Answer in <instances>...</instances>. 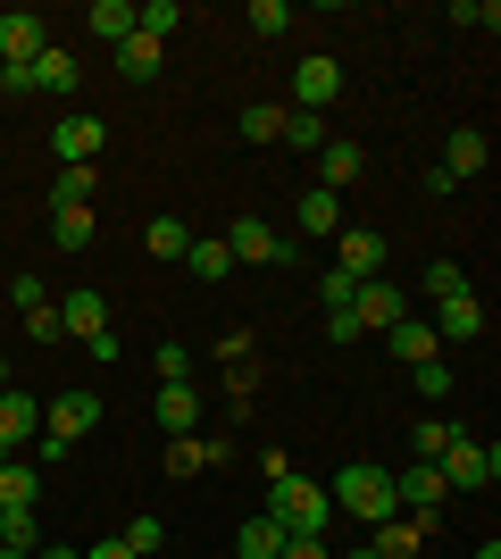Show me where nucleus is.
<instances>
[{
	"instance_id": "nucleus-1",
	"label": "nucleus",
	"mask_w": 501,
	"mask_h": 559,
	"mask_svg": "<svg viewBox=\"0 0 501 559\" xmlns=\"http://www.w3.org/2000/svg\"><path fill=\"white\" fill-rule=\"evenodd\" d=\"M326 501H334V518H359V526H384V518L402 510V492H393V467H377V460H351L343 476L326 485Z\"/></svg>"
},
{
	"instance_id": "nucleus-2",
	"label": "nucleus",
	"mask_w": 501,
	"mask_h": 559,
	"mask_svg": "<svg viewBox=\"0 0 501 559\" xmlns=\"http://www.w3.org/2000/svg\"><path fill=\"white\" fill-rule=\"evenodd\" d=\"M267 518H276L285 535H318V543H326L334 501H326V485H310V476H301V467H285V476H267Z\"/></svg>"
},
{
	"instance_id": "nucleus-3",
	"label": "nucleus",
	"mask_w": 501,
	"mask_h": 559,
	"mask_svg": "<svg viewBox=\"0 0 501 559\" xmlns=\"http://www.w3.org/2000/svg\"><path fill=\"white\" fill-rule=\"evenodd\" d=\"M434 467H443V485H452V492H485V485L501 476V451L485 443V435H452Z\"/></svg>"
},
{
	"instance_id": "nucleus-4",
	"label": "nucleus",
	"mask_w": 501,
	"mask_h": 559,
	"mask_svg": "<svg viewBox=\"0 0 501 559\" xmlns=\"http://www.w3.org/2000/svg\"><path fill=\"white\" fill-rule=\"evenodd\" d=\"M93 426H100V393H84V384H75V393H50L43 401V435H50V443H84V435H93Z\"/></svg>"
},
{
	"instance_id": "nucleus-5",
	"label": "nucleus",
	"mask_w": 501,
	"mask_h": 559,
	"mask_svg": "<svg viewBox=\"0 0 501 559\" xmlns=\"http://www.w3.org/2000/svg\"><path fill=\"white\" fill-rule=\"evenodd\" d=\"M226 251H235V267H285L293 242L267 226V217H235V226H226Z\"/></svg>"
},
{
	"instance_id": "nucleus-6",
	"label": "nucleus",
	"mask_w": 501,
	"mask_h": 559,
	"mask_svg": "<svg viewBox=\"0 0 501 559\" xmlns=\"http://www.w3.org/2000/svg\"><path fill=\"white\" fill-rule=\"evenodd\" d=\"M334 100H343V59H334V50H310V59H301V68H293V109H334Z\"/></svg>"
},
{
	"instance_id": "nucleus-7",
	"label": "nucleus",
	"mask_w": 501,
	"mask_h": 559,
	"mask_svg": "<svg viewBox=\"0 0 501 559\" xmlns=\"http://www.w3.org/2000/svg\"><path fill=\"white\" fill-rule=\"evenodd\" d=\"M334 276L377 284V276H384V234H377V226H343V234H334Z\"/></svg>"
},
{
	"instance_id": "nucleus-8",
	"label": "nucleus",
	"mask_w": 501,
	"mask_h": 559,
	"mask_svg": "<svg viewBox=\"0 0 501 559\" xmlns=\"http://www.w3.org/2000/svg\"><path fill=\"white\" fill-rule=\"evenodd\" d=\"M100 142H109V126H100L93 109H68L59 126H50V151H59V167H93Z\"/></svg>"
},
{
	"instance_id": "nucleus-9",
	"label": "nucleus",
	"mask_w": 501,
	"mask_h": 559,
	"mask_svg": "<svg viewBox=\"0 0 501 559\" xmlns=\"http://www.w3.org/2000/svg\"><path fill=\"white\" fill-rule=\"evenodd\" d=\"M351 318H359V334H393L409 318V293L377 276V284H359V293H351Z\"/></svg>"
},
{
	"instance_id": "nucleus-10",
	"label": "nucleus",
	"mask_w": 501,
	"mask_h": 559,
	"mask_svg": "<svg viewBox=\"0 0 501 559\" xmlns=\"http://www.w3.org/2000/svg\"><path fill=\"white\" fill-rule=\"evenodd\" d=\"M43 43H50V25L34 9H0V68H34Z\"/></svg>"
},
{
	"instance_id": "nucleus-11",
	"label": "nucleus",
	"mask_w": 501,
	"mask_h": 559,
	"mask_svg": "<svg viewBox=\"0 0 501 559\" xmlns=\"http://www.w3.org/2000/svg\"><path fill=\"white\" fill-rule=\"evenodd\" d=\"M427 535H434V510H393L368 551H377V559H418V551H427Z\"/></svg>"
},
{
	"instance_id": "nucleus-12",
	"label": "nucleus",
	"mask_w": 501,
	"mask_h": 559,
	"mask_svg": "<svg viewBox=\"0 0 501 559\" xmlns=\"http://www.w3.org/2000/svg\"><path fill=\"white\" fill-rule=\"evenodd\" d=\"M210 467H226V435H167V476L176 485L210 476Z\"/></svg>"
},
{
	"instance_id": "nucleus-13",
	"label": "nucleus",
	"mask_w": 501,
	"mask_h": 559,
	"mask_svg": "<svg viewBox=\"0 0 501 559\" xmlns=\"http://www.w3.org/2000/svg\"><path fill=\"white\" fill-rule=\"evenodd\" d=\"M359 176H368V151H359L351 134H326V151H318V192H334V201H343Z\"/></svg>"
},
{
	"instance_id": "nucleus-14",
	"label": "nucleus",
	"mask_w": 501,
	"mask_h": 559,
	"mask_svg": "<svg viewBox=\"0 0 501 559\" xmlns=\"http://www.w3.org/2000/svg\"><path fill=\"white\" fill-rule=\"evenodd\" d=\"M34 435H43V401L25 393V384H9L0 393V451L17 460V443H34Z\"/></svg>"
},
{
	"instance_id": "nucleus-15",
	"label": "nucleus",
	"mask_w": 501,
	"mask_h": 559,
	"mask_svg": "<svg viewBox=\"0 0 501 559\" xmlns=\"http://www.w3.org/2000/svg\"><path fill=\"white\" fill-rule=\"evenodd\" d=\"M477 334H485V301H477V293L434 301V343H477Z\"/></svg>"
},
{
	"instance_id": "nucleus-16",
	"label": "nucleus",
	"mask_w": 501,
	"mask_h": 559,
	"mask_svg": "<svg viewBox=\"0 0 501 559\" xmlns=\"http://www.w3.org/2000/svg\"><path fill=\"white\" fill-rule=\"evenodd\" d=\"M151 426H167V435H201V384H159Z\"/></svg>"
},
{
	"instance_id": "nucleus-17",
	"label": "nucleus",
	"mask_w": 501,
	"mask_h": 559,
	"mask_svg": "<svg viewBox=\"0 0 501 559\" xmlns=\"http://www.w3.org/2000/svg\"><path fill=\"white\" fill-rule=\"evenodd\" d=\"M393 492H402V510H443V492H452V485H443V467H434V460H409L402 476H393Z\"/></svg>"
},
{
	"instance_id": "nucleus-18",
	"label": "nucleus",
	"mask_w": 501,
	"mask_h": 559,
	"mask_svg": "<svg viewBox=\"0 0 501 559\" xmlns=\"http://www.w3.org/2000/svg\"><path fill=\"white\" fill-rule=\"evenodd\" d=\"M59 334H75V343L109 334V301H100V293H68V301H59Z\"/></svg>"
},
{
	"instance_id": "nucleus-19",
	"label": "nucleus",
	"mask_w": 501,
	"mask_h": 559,
	"mask_svg": "<svg viewBox=\"0 0 501 559\" xmlns=\"http://www.w3.org/2000/svg\"><path fill=\"white\" fill-rule=\"evenodd\" d=\"M159 68H167V43H151V34H126L118 43V75L126 84H159Z\"/></svg>"
},
{
	"instance_id": "nucleus-20",
	"label": "nucleus",
	"mask_w": 501,
	"mask_h": 559,
	"mask_svg": "<svg viewBox=\"0 0 501 559\" xmlns=\"http://www.w3.org/2000/svg\"><path fill=\"white\" fill-rule=\"evenodd\" d=\"M184 267H192L201 284H226V276H235V251H226V234H192V242H184Z\"/></svg>"
},
{
	"instance_id": "nucleus-21",
	"label": "nucleus",
	"mask_w": 501,
	"mask_h": 559,
	"mask_svg": "<svg viewBox=\"0 0 501 559\" xmlns=\"http://www.w3.org/2000/svg\"><path fill=\"white\" fill-rule=\"evenodd\" d=\"M434 167H443L452 185H468V176H485V134H477V126H460V134L443 142V159H434Z\"/></svg>"
},
{
	"instance_id": "nucleus-22",
	"label": "nucleus",
	"mask_w": 501,
	"mask_h": 559,
	"mask_svg": "<svg viewBox=\"0 0 501 559\" xmlns=\"http://www.w3.org/2000/svg\"><path fill=\"white\" fill-rule=\"evenodd\" d=\"M43 501V467L34 460H0V510H34Z\"/></svg>"
},
{
	"instance_id": "nucleus-23",
	"label": "nucleus",
	"mask_w": 501,
	"mask_h": 559,
	"mask_svg": "<svg viewBox=\"0 0 501 559\" xmlns=\"http://www.w3.org/2000/svg\"><path fill=\"white\" fill-rule=\"evenodd\" d=\"M93 210H50V251H68V259H84L93 251Z\"/></svg>"
},
{
	"instance_id": "nucleus-24",
	"label": "nucleus",
	"mask_w": 501,
	"mask_h": 559,
	"mask_svg": "<svg viewBox=\"0 0 501 559\" xmlns=\"http://www.w3.org/2000/svg\"><path fill=\"white\" fill-rule=\"evenodd\" d=\"M84 34H100V43L118 50L126 34H134V0H93V9H84Z\"/></svg>"
},
{
	"instance_id": "nucleus-25",
	"label": "nucleus",
	"mask_w": 501,
	"mask_h": 559,
	"mask_svg": "<svg viewBox=\"0 0 501 559\" xmlns=\"http://www.w3.org/2000/svg\"><path fill=\"white\" fill-rule=\"evenodd\" d=\"M384 343H393V359H409V368H418V359H443V343H434L427 318H402V326L384 334Z\"/></svg>"
},
{
	"instance_id": "nucleus-26",
	"label": "nucleus",
	"mask_w": 501,
	"mask_h": 559,
	"mask_svg": "<svg viewBox=\"0 0 501 559\" xmlns=\"http://www.w3.org/2000/svg\"><path fill=\"white\" fill-rule=\"evenodd\" d=\"M93 185H100V167H59L50 176V210H93Z\"/></svg>"
},
{
	"instance_id": "nucleus-27",
	"label": "nucleus",
	"mask_w": 501,
	"mask_h": 559,
	"mask_svg": "<svg viewBox=\"0 0 501 559\" xmlns=\"http://www.w3.org/2000/svg\"><path fill=\"white\" fill-rule=\"evenodd\" d=\"M34 93H75V50L43 43V59H34Z\"/></svg>"
},
{
	"instance_id": "nucleus-28",
	"label": "nucleus",
	"mask_w": 501,
	"mask_h": 559,
	"mask_svg": "<svg viewBox=\"0 0 501 559\" xmlns=\"http://www.w3.org/2000/svg\"><path fill=\"white\" fill-rule=\"evenodd\" d=\"M235 134L242 142H285V109H276V100H251V109L235 117Z\"/></svg>"
},
{
	"instance_id": "nucleus-29",
	"label": "nucleus",
	"mask_w": 501,
	"mask_h": 559,
	"mask_svg": "<svg viewBox=\"0 0 501 559\" xmlns=\"http://www.w3.org/2000/svg\"><path fill=\"white\" fill-rule=\"evenodd\" d=\"M235 543H242V559H276V551H285V526L260 510V518H242V535H235Z\"/></svg>"
},
{
	"instance_id": "nucleus-30",
	"label": "nucleus",
	"mask_w": 501,
	"mask_h": 559,
	"mask_svg": "<svg viewBox=\"0 0 501 559\" xmlns=\"http://www.w3.org/2000/svg\"><path fill=\"white\" fill-rule=\"evenodd\" d=\"M176 25H184V0H143L134 9V34H151V43H167Z\"/></svg>"
},
{
	"instance_id": "nucleus-31",
	"label": "nucleus",
	"mask_w": 501,
	"mask_h": 559,
	"mask_svg": "<svg viewBox=\"0 0 501 559\" xmlns=\"http://www.w3.org/2000/svg\"><path fill=\"white\" fill-rule=\"evenodd\" d=\"M0 551H43V526H34V510H0Z\"/></svg>"
},
{
	"instance_id": "nucleus-32",
	"label": "nucleus",
	"mask_w": 501,
	"mask_h": 559,
	"mask_svg": "<svg viewBox=\"0 0 501 559\" xmlns=\"http://www.w3.org/2000/svg\"><path fill=\"white\" fill-rule=\"evenodd\" d=\"M118 543H126L134 559H159V551H167V526H159V518L143 510V518H126V535H118Z\"/></svg>"
},
{
	"instance_id": "nucleus-33",
	"label": "nucleus",
	"mask_w": 501,
	"mask_h": 559,
	"mask_svg": "<svg viewBox=\"0 0 501 559\" xmlns=\"http://www.w3.org/2000/svg\"><path fill=\"white\" fill-rule=\"evenodd\" d=\"M184 242H192V226H176V217H151V226H143L151 259H184Z\"/></svg>"
},
{
	"instance_id": "nucleus-34",
	"label": "nucleus",
	"mask_w": 501,
	"mask_h": 559,
	"mask_svg": "<svg viewBox=\"0 0 501 559\" xmlns=\"http://www.w3.org/2000/svg\"><path fill=\"white\" fill-rule=\"evenodd\" d=\"M301 226H310V234H343V201H334V192H301Z\"/></svg>"
},
{
	"instance_id": "nucleus-35",
	"label": "nucleus",
	"mask_w": 501,
	"mask_h": 559,
	"mask_svg": "<svg viewBox=\"0 0 501 559\" xmlns=\"http://www.w3.org/2000/svg\"><path fill=\"white\" fill-rule=\"evenodd\" d=\"M285 151H326V117H310V109H285Z\"/></svg>"
},
{
	"instance_id": "nucleus-36",
	"label": "nucleus",
	"mask_w": 501,
	"mask_h": 559,
	"mask_svg": "<svg viewBox=\"0 0 501 559\" xmlns=\"http://www.w3.org/2000/svg\"><path fill=\"white\" fill-rule=\"evenodd\" d=\"M151 368H159V384H192V350L184 343H159V350H151Z\"/></svg>"
},
{
	"instance_id": "nucleus-37",
	"label": "nucleus",
	"mask_w": 501,
	"mask_h": 559,
	"mask_svg": "<svg viewBox=\"0 0 501 559\" xmlns=\"http://www.w3.org/2000/svg\"><path fill=\"white\" fill-rule=\"evenodd\" d=\"M409 376H418V401H443V393H452V359H418Z\"/></svg>"
},
{
	"instance_id": "nucleus-38",
	"label": "nucleus",
	"mask_w": 501,
	"mask_h": 559,
	"mask_svg": "<svg viewBox=\"0 0 501 559\" xmlns=\"http://www.w3.org/2000/svg\"><path fill=\"white\" fill-rule=\"evenodd\" d=\"M242 25H251V34H285L293 9H285V0H251V17H242Z\"/></svg>"
},
{
	"instance_id": "nucleus-39",
	"label": "nucleus",
	"mask_w": 501,
	"mask_h": 559,
	"mask_svg": "<svg viewBox=\"0 0 501 559\" xmlns=\"http://www.w3.org/2000/svg\"><path fill=\"white\" fill-rule=\"evenodd\" d=\"M452 293H468V276H460L452 259H434L427 267V301H452Z\"/></svg>"
},
{
	"instance_id": "nucleus-40",
	"label": "nucleus",
	"mask_w": 501,
	"mask_h": 559,
	"mask_svg": "<svg viewBox=\"0 0 501 559\" xmlns=\"http://www.w3.org/2000/svg\"><path fill=\"white\" fill-rule=\"evenodd\" d=\"M25 334H34V343H68V334H59V301L25 309Z\"/></svg>"
},
{
	"instance_id": "nucleus-41",
	"label": "nucleus",
	"mask_w": 501,
	"mask_h": 559,
	"mask_svg": "<svg viewBox=\"0 0 501 559\" xmlns=\"http://www.w3.org/2000/svg\"><path fill=\"white\" fill-rule=\"evenodd\" d=\"M452 435H460V426H443V418H427V426H418V460H443V443H452Z\"/></svg>"
},
{
	"instance_id": "nucleus-42",
	"label": "nucleus",
	"mask_w": 501,
	"mask_h": 559,
	"mask_svg": "<svg viewBox=\"0 0 501 559\" xmlns=\"http://www.w3.org/2000/svg\"><path fill=\"white\" fill-rule=\"evenodd\" d=\"M9 301H17V318H25V309L50 301V284H43V276H17V284H9Z\"/></svg>"
},
{
	"instance_id": "nucleus-43",
	"label": "nucleus",
	"mask_w": 501,
	"mask_h": 559,
	"mask_svg": "<svg viewBox=\"0 0 501 559\" xmlns=\"http://www.w3.org/2000/svg\"><path fill=\"white\" fill-rule=\"evenodd\" d=\"M326 343H334V350L359 343V318H351V309H326Z\"/></svg>"
},
{
	"instance_id": "nucleus-44",
	"label": "nucleus",
	"mask_w": 501,
	"mask_h": 559,
	"mask_svg": "<svg viewBox=\"0 0 501 559\" xmlns=\"http://www.w3.org/2000/svg\"><path fill=\"white\" fill-rule=\"evenodd\" d=\"M452 25H485V34H493V25H501V9H493V0H485V9H477V0H460V9H452Z\"/></svg>"
},
{
	"instance_id": "nucleus-45",
	"label": "nucleus",
	"mask_w": 501,
	"mask_h": 559,
	"mask_svg": "<svg viewBox=\"0 0 501 559\" xmlns=\"http://www.w3.org/2000/svg\"><path fill=\"white\" fill-rule=\"evenodd\" d=\"M351 293H359V284H351V276H334V267H326V284H318V301H326V309H351Z\"/></svg>"
},
{
	"instance_id": "nucleus-46",
	"label": "nucleus",
	"mask_w": 501,
	"mask_h": 559,
	"mask_svg": "<svg viewBox=\"0 0 501 559\" xmlns=\"http://www.w3.org/2000/svg\"><path fill=\"white\" fill-rule=\"evenodd\" d=\"M276 559H334V551L318 535H285V551H276Z\"/></svg>"
},
{
	"instance_id": "nucleus-47",
	"label": "nucleus",
	"mask_w": 501,
	"mask_h": 559,
	"mask_svg": "<svg viewBox=\"0 0 501 559\" xmlns=\"http://www.w3.org/2000/svg\"><path fill=\"white\" fill-rule=\"evenodd\" d=\"M84 559H134V551H126V543L109 535V543H93V551H84Z\"/></svg>"
},
{
	"instance_id": "nucleus-48",
	"label": "nucleus",
	"mask_w": 501,
	"mask_h": 559,
	"mask_svg": "<svg viewBox=\"0 0 501 559\" xmlns=\"http://www.w3.org/2000/svg\"><path fill=\"white\" fill-rule=\"evenodd\" d=\"M34 559H84V551H59V543H43V551H34Z\"/></svg>"
},
{
	"instance_id": "nucleus-49",
	"label": "nucleus",
	"mask_w": 501,
	"mask_h": 559,
	"mask_svg": "<svg viewBox=\"0 0 501 559\" xmlns=\"http://www.w3.org/2000/svg\"><path fill=\"white\" fill-rule=\"evenodd\" d=\"M477 559H501V543H477Z\"/></svg>"
},
{
	"instance_id": "nucleus-50",
	"label": "nucleus",
	"mask_w": 501,
	"mask_h": 559,
	"mask_svg": "<svg viewBox=\"0 0 501 559\" xmlns=\"http://www.w3.org/2000/svg\"><path fill=\"white\" fill-rule=\"evenodd\" d=\"M9 384H17V376H9V359H0V393H9Z\"/></svg>"
},
{
	"instance_id": "nucleus-51",
	"label": "nucleus",
	"mask_w": 501,
	"mask_h": 559,
	"mask_svg": "<svg viewBox=\"0 0 501 559\" xmlns=\"http://www.w3.org/2000/svg\"><path fill=\"white\" fill-rule=\"evenodd\" d=\"M0 559H25V551H0Z\"/></svg>"
},
{
	"instance_id": "nucleus-52",
	"label": "nucleus",
	"mask_w": 501,
	"mask_h": 559,
	"mask_svg": "<svg viewBox=\"0 0 501 559\" xmlns=\"http://www.w3.org/2000/svg\"><path fill=\"white\" fill-rule=\"evenodd\" d=\"M351 559H377V551H351Z\"/></svg>"
}]
</instances>
